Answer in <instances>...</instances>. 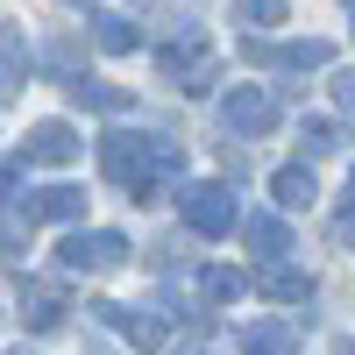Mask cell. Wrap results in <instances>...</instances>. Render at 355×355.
I'll use <instances>...</instances> for the list:
<instances>
[{
  "label": "cell",
  "instance_id": "30bf717a",
  "mask_svg": "<svg viewBox=\"0 0 355 355\" xmlns=\"http://www.w3.org/2000/svg\"><path fill=\"white\" fill-rule=\"evenodd\" d=\"M64 291H57V284H28L21 291V327L28 334H57V327H64Z\"/></svg>",
  "mask_w": 355,
  "mask_h": 355
},
{
  "label": "cell",
  "instance_id": "8fae6325",
  "mask_svg": "<svg viewBox=\"0 0 355 355\" xmlns=\"http://www.w3.org/2000/svg\"><path fill=\"white\" fill-rule=\"evenodd\" d=\"M270 199H277V206H284V214H306V206H313V199H320V178H313V171H306V164H284V171H277V178H270Z\"/></svg>",
  "mask_w": 355,
  "mask_h": 355
},
{
  "label": "cell",
  "instance_id": "e0dca14e",
  "mask_svg": "<svg viewBox=\"0 0 355 355\" xmlns=\"http://www.w3.org/2000/svg\"><path fill=\"white\" fill-rule=\"evenodd\" d=\"M242 291H249V277H242V270H220V263L199 277V299H206V306H227V299H242Z\"/></svg>",
  "mask_w": 355,
  "mask_h": 355
},
{
  "label": "cell",
  "instance_id": "8992f818",
  "mask_svg": "<svg viewBox=\"0 0 355 355\" xmlns=\"http://www.w3.org/2000/svg\"><path fill=\"white\" fill-rule=\"evenodd\" d=\"M220 114H227V128H234V135H270V128H277V100H270V93H256V85H234Z\"/></svg>",
  "mask_w": 355,
  "mask_h": 355
},
{
  "label": "cell",
  "instance_id": "ffe728a7",
  "mask_svg": "<svg viewBox=\"0 0 355 355\" xmlns=\"http://www.w3.org/2000/svg\"><path fill=\"white\" fill-rule=\"evenodd\" d=\"M327 85H334V107H341V114H355V71H334Z\"/></svg>",
  "mask_w": 355,
  "mask_h": 355
},
{
  "label": "cell",
  "instance_id": "d4e9b609",
  "mask_svg": "<svg viewBox=\"0 0 355 355\" xmlns=\"http://www.w3.org/2000/svg\"><path fill=\"white\" fill-rule=\"evenodd\" d=\"M71 8H85V0H71Z\"/></svg>",
  "mask_w": 355,
  "mask_h": 355
},
{
  "label": "cell",
  "instance_id": "484cf974",
  "mask_svg": "<svg viewBox=\"0 0 355 355\" xmlns=\"http://www.w3.org/2000/svg\"><path fill=\"white\" fill-rule=\"evenodd\" d=\"M15 355H28V348H15Z\"/></svg>",
  "mask_w": 355,
  "mask_h": 355
},
{
  "label": "cell",
  "instance_id": "cb8c5ba5",
  "mask_svg": "<svg viewBox=\"0 0 355 355\" xmlns=\"http://www.w3.org/2000/svg\"><path fill=\"white\" fill-rule=\"evenodd\" d=\"M348 206H355V171H348Z\"/></svg>",
  "mask_w": 355,
  "mask_h": 355
},
{
  "label": "cell",
  "instance_id": "3957f363",
  "mask_svg": "<svg viewBox=\"0 0 355 355\" xmlns=\"http://www.w3.org/2000/svg\"><path fill=\"white\" fill-rule=\"evenodd\" d=\"M57 263H64V270H121V263H128V234H114V227L71 234V242L57 249Z\"/></svg>",
  "mask_w": 355,
  "mask_h": 355
},
{
  "label": "cell",
  "instance_id": "5b68a950",
  "mask_svg": "<svg viewBox=\"0 0 355 355\" xmlns=\"http://www.w3.org/2000/svg\"><path fill=\"white\" fill-rule=\"evenodd\" d=\"M249 284L263 291V299H277V306H306L313 299V277L299 270V263H284V256H270L263 270H249Z\"/></svg>",
  "mask_w": 355,
  "mask_h": 355
},
{
  "label": "cell",
  "instance_id": "6da1fadb",
  "mask_svg": "<svg viewBox=\"0 0 355 355\" xmlns=\"http://www.w3.org/2000/svg\"><path fill=\"white\" fill-rule=\"evenodd\" d=\"M100 171L114 178V185H128L135 206H150L164 178L185 171V150H178L171 135H128V128H114V135H100Z\"/></svg>",
  "mask_w": 355,
  "mask_h": 355
},
{
  "label": "cell",
  "instance_id": "7c38bea8",
  "mask_svg": "<svg viewBox=\"0 0 355 355\" xmlns=\"http://www.w3.org/2000/svg\"><path fill=\"white\" fill-rule=\"evenodd\" d=\"M242 242H249L256 256H291V227H284L277 214H249V220H242Z\"/></svg>",
  "mask_w": 355,
  "mask_h": 355
},
{
  "label": "cell",
  "instance_id": "9a60e30c",
  "mask_svg": "<svg viewBox=\"0 0 355 355\" xmlns=\"http://www.w3.org/2000/svg\"><path fill=\"white\" fill-rule=\"evenodd\" d=\"M249 355H299V327H284V320H256V327L242 334Z\"/></svg>",
  "mask_w": 355,
  "mask_h": 355
},
{
  "label": "cell",
  "instance_id": "52a82bcc",
  "mask_svg": "<svg viewBox=\"0 0 355 355\" xmlns=\"http://www.w3.org/2000/svg\"><path fill=\"white\" fill-rule=\"evenodd\" d=\"M93 320H100V327H121L135 348H164V320L157 313H128V306H114V299H93Z\"/></svg>",
  "mask_w": 355,
  "mask_h": 355
},
{
  "label": "cell",
  "instance_id": "7a4b0ae2",
  "mask_svg": "<svg viewBox=\"0 0 355 355\" xmlns=\"http://www.w3.org/2000/svg\"><path fill=\"white\" fill-rule=\"evenodd\" d=\"M178 214H185V227H192V234H206V242H220V234L242 220V214H234V192H227V185H185V192H178Z\"/></svg>",
  "mask_w": 355,
  "mask_h": 355
},
{
  "label": "cell",
  "instance_id": "ba28073f",
  "mask_svg": "<svg viewBox=\"0 0 355 355\" xmlns=\"http://www.w3.org/2000/svg\"><path fill=\"white\" fill-rule=\"evenodd\" d=\"M85 214V192L78 185H43V192H28L21 199V220L36 227V220H78Z\"/></svg>",
  "mask_w": 355,
  "mask_h": 355
},
{
  "label": "cell",
  "instance_id": "4316f807",
  "mask_svg": "<svg viewBox=\"0 0 355 355\" xmlns=\"http://www.w3.org/2000/svg\"><path fill=\"white\" fill-rule=\"evenodd\" d=\"M348 8H355V0H348Z\"/></svg>",
  "mask_w": 355,
  "mask_h": 355
},
{
  "label": "cell",
  "instance_id": "4fadbf2b",
  "mask_svg": "<svg viewBox=\"0 0 355 355\" xmlns=\"http://www.w3.org/2000/svg\"><path fill=\"white\" fill-rule=\"evenodd\" d=\"M28 85V43H21V28H0V100L21 93Z\"/></svg>",
  "mask_w": 355,
  "mask_h": 355
},
{
  "label": "cell",
  "instance_id": "5bb4252c",
  "mask_svg": "<svg viewBox=\"0 0 355 355\" xmlns=\"http://www.w3.org/2000/svg\"><path fill=\"white\" fill-rule=\"evenodd\" d=\"M334 64V43L299 36V43H277V71H327Z\"/></svg>",
  "mask_w": 355,
  "mask_h": 355
},
{
  "label": "cell",
  "instance_id": "277c9868",
  "mask_svg": "<svg viewBox=\"0 0 355 355\" xmlns=\"http://www.w3.org/2000/svg\"><path fill=\"white\" fill-rule=\"evenodd\" d=\"M78 150H85V142H78L71 121H36V128L21 135V157L28 164H78Z\"/></svg>",
  "mask_w": 355,
  "mask_h": 355
},
{
  "label": "cell",
  "instance_id": "44dd1931",
  "mask_svg": "<svg viewBox=\"0 0 355 355\" xmlns=\"http://www.w3.org/2000/svg\"><path fill=\"white\" fill-rule=\"evenodd\" d=\"M8 192H15V171H8V164H0V199H8Z\"/></svg>",
  "mask_w": 355,
  "mask_h": 355
},
{
  "label": "cell",
  "instance_id": "7402d4cb",
  "mask_svg": "<svg viewBox=\"0 0 355 355\" xmlns=\"http://www.w3.org/2000/svg\"><path fill=\"white\" fill-rule=\"evenodd\" d=\"M171 355H206V348H199V341H185V348H171Z\"/></svg>",
  "mask_w": 355,
  "mask_h": 355
},
{
  "label": "cell",
  "instance_id": "d6986e66",
  "mask_svg": "<svg viewBox=\"0 0 355 355\" xmlns=\"http://www.w3.org/2000/svg\"><path fill=\"white\" fill-rule=\"evenodd\" d=\"M234 15H242L249 28H256V21H263V28H277V21H284V0H234Z\"/></svg>",
  "mask_w": 355,
  "mask_h": 355
},
{
  "label": "cell",
  "instance_id": "ac0fdd59",
  "mask_svg": "<svg viewBox=\"0 0 355 355\" xmlns=\"http://www.w3.org/2000/svg\"><path fill=\"white\" fill-rule=\"evenodd\" d=\"M299 142H306V157H334V150H341V128H334V121H306Z\"/></svg>",
  "mask_w": 355,
  "mask_h": 355
},
{
  "label": "cell",
  "instance_id": "603a6c76",
  "mask_svg": "<svg viewBox=\"0 0 355 355\" xmlns=\"http://www.w3.org/2000/svg\"><path fill=\"white\" fill-rule=\"evenodd\" d=\"M334 355H355V341H334Z\"/></svg>",
  "mask_w": 355,
  "mask_h": 355
},
{
  "label": "cell",
  "instance_id": "9c48e42d",
  "mask_svg": "<svg viewBox=\"0 0 355 355\" xmlns=\"http://www.w3.org/2000/svg\"><path fill=\"white\" fill-rule=\"evenodd\" d=\"M64 93H71V107H93V114H128L135 107L128 85H107V78H85V71L64 78Z\"/></svg>",
  "mask_w": 355,
  "mask_h": 355
},
{
  "label": "cell",
  "instance_id": "2e32d148",
  "mask_svg": "<svg viewBox=\"0 0 355 355\" xmlns=\"http://www.w3.org/2000/svg\"><path fill=\"white\" fill-rule=\"evenodd\" d=\"M93 43H100L107 57H128L142 36H135V21H128V15H93Z\"/></svg>",
  "mask_w": 355,
  "mask_h": 355
}]
</instances>
